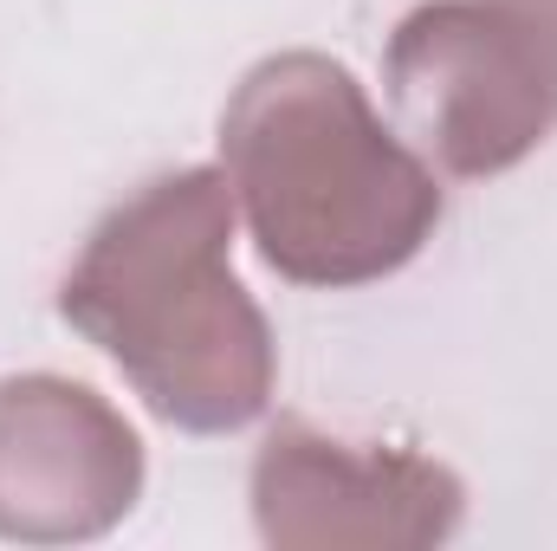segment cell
<instances>
[{
    "instance_id": "cell-4",
    "label": "cell",
    "mask_w": 557,
    "mask_h": 551,
    "mask_svg": "<svg viewBox=\"0 0 557 551\" xmlns=\"http://www.w3.org/2000/svg\"><path fill=\"white\" fill-rule=\"evenodd\" d=\"M467 487L454 467L409 448H370L278 421L253 461L260 539L285 551L331 546H441L460 532Z\"/></svg>"
},
{
    "instance_id": "cell-6",
    "label": "cell",
    "mask_w": 557,
    "mask_h": 551,
    "mask_svg": "<svg viewBox=\"0 0 557 551\" xmlns=\"http://www.w3.org/2000/svg\"><path fill=\"white\" fill-rule=\"evenodd\" d=\"M532 7H539V13L552 20V33H557V0H532Z\"/></svg>"
},
{
    "instance_id": "cell-1",
    "label": "cell",
    "mask_w": 557,
    "mask_h": 551,
    "mask_svg": "<svg viewBox=\"0 0 557 551\" xmlns=\"http://www.w3.org/2000/svg\"><path fill=\"white\" fill-rule=\"evenodd\" d=\"M234 215L221 169L156 175L59 279V318L182 434H240L278 390L273 325L234 279Z\"/></svg>"
},
{
    "instance_id": "cell-2",
    "label": "cell",
    "mask_w": 557,
    "mask_h": 551,
    "mask_svg": "<svg viewBox=\"0 0 557 551\" xmlns=\"http://www.w3.org/2000/svg\"><path fill=\"white\" fill-rule=\"evenodd\" d=\"M221 175L260 260L292 285L403 273L441 221V182L331 52L260 59L221 111Z\"/></svg>"
},
{
    "instance_id": "cell-3",
    "label": "cell",
    "mask_w": 557,
    "mask_h": 551,
    "mask_svg": "<svg viewBox=\"0 0 557 551\" xmlns=\"http://www.w3.org/2000/svg\"><path fill=\"white\" fill-rule=\"evenodd\" d=\"M383 85L434 175H506L557 124V33L532 0H428L396 26Z\"/></svg>"
},
{
    "instance_id": "cell-5",
    "label": "cell",
    "mask_w": 557,
    "mask_h": 551,
    "mask_svg": "<svg viewBox=\"0 0 557 551\" xmlns=\"http://www.w3.org/2000/svg\"><path fill=\"white\" fill-rule=\"evenodd\" d=\"M143 441L91 383L0 377V539L85 546L131 519Z\"/></svg>"
}]
</instances>
